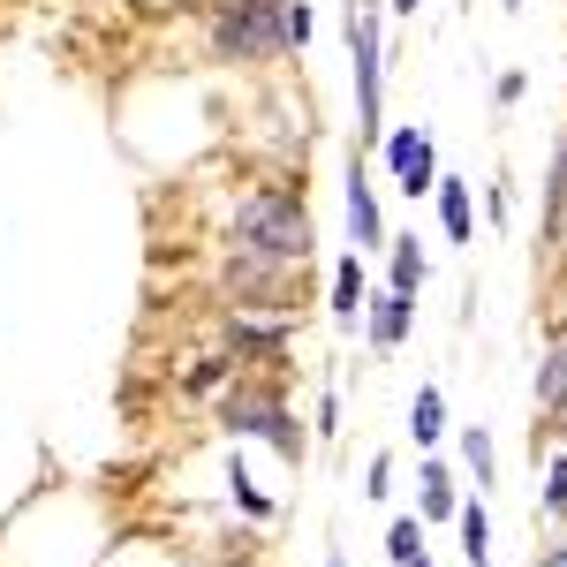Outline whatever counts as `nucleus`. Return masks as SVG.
Returning <instances> with one entry per match:
<instances>
[{
    "label": "nucleus",
    "mask_w": 567,
    "mask_h": 567,
    "mask_svg": "<svg viewBox=\"0 0 567 567\" xmlns=\"http://www.w3.org/2000/svg\"><path fill=\"white\" fill-rule=\"evenodd\" d=\"M386 288H401V296H424V288H432V250H424V235H386Z\"/></svg>",
    "instance_id": "13"
},
{
    "label": "nucleus",
    "mask_w": 567,
    "mask_h": 567,
    "mask_svg": "<svg viewBox=\"0 0 567 567\" xmlns=\"http://www.w3.org/2000/svg\"><path fill=\"white\" fill-rule=\"evenodd\" d=\"M454 507H462V477H454V462L424 454V470H416V523L439 529V523H454Z\"/></svg>",
    "instance_id": "11"
},
{
    "label": "nucleus",
    "mask_w": 567,
    "mask_h": 567,
    "mask_svg": "<svg viewBox=\"0 0 567 567\" xmlns=\"http://www.w3.org/2000/svg\"><path fill=\"white\" fill-rule=\"evenodd\" d=\"M227 499H235V507H243V515H250V523H272V499H265L258 484H250V470H243V462H235V470H227Z\"/></svg>",
    "instance_id": "19"
},
{
    "label": "nucleus",
    "mask_w": 567,
    "mask_h": 567,
    "mask_svg": "<svg viewBox=\"0 0 567 567\" xmlns=\"http://www.w3.org/2000/svg\"><path fill=\"white\" fill-rule=\"evenodd\" d=\"M379 159H386V182L401 189V197H432L439 189V144H432V130L424 122H393L386 130V144H379Z\"/></svg>",
    "instance_id": "6"
},
{
    "label": "nucleus",
    "mask_w": 567,
    "mask_h": 567,
    "mask_svg": "<svg viewBox=\"0 0 567 567\" xmlns=\"http://www.w3.org/2000/svg\"><path fill=\"white\" fill-rule=\"evenodd\" d=\"M310 439H341V401H333V386L318 393V424H310Z\"/></svg>",
    "instance_id": "23"
},
{
    "label": "nucleus",
    "mask_w": 567,
    "mask_h": 567,
    "mask_svg": "<svg viewBox=\"0 0 567 567\" xmlns=\"http://www.w3.org/2000/svg\"><path fill=\"white\" fill-rule=\"evenodd\" d=\"M523 91H529V76H523V69H507V76L492 84V99H499V106H523Z\"/></svg>",
    "instance_id": "25"
},
{
    "label": "nucleus",
    "mask_w": 567,
    "mask_h": 567,
    "mask_svg": "<svg viewBox=\"0 0 567 567\" xmlns=\"http://www.w3.org/2000/svg\"><path fill=\"white\" fill-rule=\"evenodd\" d=\"M454 446H462V477L492 492V477H499V446H492V432H484V424H462Z\"/></svg>",
    "instance_id": "17"
},
{
    "label": "nucleus",
    "mask_w": 567,
    "mask_h": 567,
    "mask_svg": "<svg viewBox=\"0 0 567 567\" xmlns=\"http://www.w3.org/2000/svg\"><path fill=\"white\" fill-rule=\"evenodd\" d=\"M219 567H250V560H219Z\"/></svg>",
    "instance_id": "32"
},
{
    "label": "nucleus",
    "mask_w": 567,
    "mask_h": 567,
    "mask_svg": "<svg viewBox=\"0 0 567 567\" xmlns=\"http://www.w3.org/2000/svg\"><path fill=\"white\" fill-rule=\"evenodd\" d=\"M454 529H462V560L470 567L492 560V515H484V499H462L454 507Z\"/></svg>",
    "instance_id": "18"
},
{
    "label": "nucleus",
    "mask_w": 567,
    "mask_h": 567,
    "mask_svg": "<svg viewBox=\"0 0 567 567\" xmlns=\"http://www.w3.org/2000/svg\"><path fill=\"white\" fill-rule=\"evenodd\" d=\"M386 0H349L341 8V31H349V69H355V152L371 159L386 144Z\"/></svg>",
    "instance_id": "4"
},
{
    "label": "nucleus",
    "mask_w": 567,
    "mask_h": 567,
    "mask_svg": "<svg viewBox=\"0 0 567 567\" xmlns=\"http://www.w3.org/2000/svg\"><path fill=\"white\" fill-rule=\"evenodd\" d=\"M363 167H371V159L349 152V243L363 258H379V250H386V213H379V189H371Z\"/></svg>",
    "instance_id": "9"
},
{
    "label": "nucleus",
    "mask_w": 567,
    "mask_h": 567,
    "mask_svg": "<svg viewBox=\"0 0 567 567\" xmlns=\"http://www.w3.org/2000/svg\"><path fill=\"white\" fill-rule=\"evenodd\" d=\"M416 333V296H401V288H371L363 296V341H371V355H393L401 341Z\"/></svg>",
    "instance_id": "8"
},
{
    "label": "nucleus",
    "mask_w": 567,
    "mask_h": 567,
    "mask_svg": "<svg viewBox=\"0 0 567 567\" xmlns=\"http://www.w3.org/2000/svg\"><path fill=\"white\" fill-rule=\"evenodd\" d=\"M416 553H424V523H416V515H401V523L386 529V560H416Z\"/></svg>",
    "instance_id": "20"
},
{
    "label": "nucleus",
    "mask_w": 567,
    "mask_h": 567,
    "mask_svg": "<svg viewBox=\"0 0 567 567\" xmlns=\"http://www.w3.org/2000/svg\"><path fill=\"white\" fill-rule=\"evenodd\" d=\"M432 205H439V227H446V243H477V189H470L462 175H439Z\"/></svg>",
    "instance_id": "14"
},
{
    "label": "nucleus",
    "mask_w": 567,
    "mask_h": 567,
    "mask_svg": "<svg viewBox=\"0 0 567 567\" xmlns=\"http://www.w3.org/2000/svg\"><path fill=\"white\" fill-rule=\"evenodd\" d=\"M205 53L227 69H272L288 61V0H205Z\"/></svg>",
    "instance_id": "3"
},
{
    "label": "nucleus",
    "mask_w": 567,
    "mask_h": 567,
    "mask_svg": "<svg viewBox=\"0 0 567 567\" xmlns=\"http://www.w3.org/2000/svg\"><path fill=\"white\" fill-rule=\"evenodd\" d=\"M393 492V454H371L363 462V499H386Z\"/></svg>",
    "instance_id": "22"
},
{
    "label": "nucleus",
    "mask_w": 567,
    "mask_h": 567,
    "mask_svg": "<svg viewBox=\"0 0 567 567\" xmlns=\"http://www.w3.org/2000/svg\"><path fill=\"white\" fill-rule=\"evenodd\" d=\"M446 432H454V424H446V393H439L432 379H424V386H416V401H409V439H416V446L432 454V446H439Z\"/></svg>",
    "instance_id": "15"
},
{
    "label": "nucleus",
    "mask_w": 567,
    "mask_h": 567,
    "mask_svg": "<svg viewBox=\"0 0 567 567\" xmlns=\"http://www.w3.org/2000/svg\"><path fill=\"white\" fill-rule=\"evenodd\" d=\"M545 213H553V219L567 213V130H560V144H553V175H545Z\"/></svg>",
    "instance_id": "21"
},
{
    "label": "nucleus",
    "mask_w": 567,
    "mask_h": 567,
    "mask_svg": "<svg viewBox=\"0 0 567 567\" xmlns=\"http://www.w3.org/2000/svg\"><path fill=\"white\" fill-rule=\"evenodd\" d=\"M393 567H432V553H416V560H393Z\"/></svg>",
    "instance_id": "29"
},
{
    "label": "nucleus",
    "mask_w": 567,
    "mask_h": 567,
    "mask_svg": "<svg viewBox=\"0 0 567 567\" xmlns=\"http://www.w3.org/2000/svg\"><path fill=\"white\" fill-rule=\"evenodd\" d=\"M326 567H349V560H341V553H333V560H326Z\"/></svg>",
    "instance_id": "31"
},
{
    "label": "nucleus",
    "mask_w": 567,
    "mask_h": 567,
    "mask_svg": "<svg viewBox=\"0 0 567 567\" xmlns=\"http://www.w3.org/2000/svg\"><path fill=\"white\" fill-rule=\"evenodd\" d=\"M219 432H227V439H265L288 470H303L310 446H318V439L303 432V416H296L288 386H280L265 363H258V371H235V379L219 386Z\"/></svg>",
    "instance_id": "2"
},
{
    "label": "nucleus",
    "mask_w": 567,
    "mask_h": 567,
    "mask_svg": "<svg viewBox=\"0 0 567 567\" xmlns=\"http://www.w3.org/2000/svg\"><path fill=\"white\" fill-rule=\"evenodd\" d=\"M484 213H492V227H507V189L499 182H484Z\"/></svg>",
    "instance_id": "26"
},
{
    "label": "nucleus",
    "mask_w": 567,
    "mask_h": 567,
    "mask_svg": "<svg viewBox=\"0 0 567 567\" xmlns=\"http://www.w3.org/2000/svg\"><path fill=\"white\" fill-rule=\"evenodd\" d=\"M499 8H507V16H515V8H529V0H499Z\"/></svg>",
    "instance_id": "30"
},
{
    "label": "nucleus",
    "mask_w": 567,
    "mask_h": 567,
    "mask_svg": "<svg viewBox=\"0 0 567 567\" xmlns=\"http://www.w3.org/2000/svg\"><path fill=\"white\" fill-rule=\"evenodd\" d=\"M303 272L310 265H280V258H258V250H235V243H227L213 288H219V303H235V310H272V318H288Z\"/></svg>",
    "instance_id": "5"
},
{
    "label": "nucleus",
    "mask_w": 567,
    "mask_h": 567,
    "mask_svg": "<svg viewBox=\"0 0 567 567\" xmlns=\"http://www.w3.org/2000/svg\"><path fill=\"white\" fill-rule=\"evenodd\" d=\"M529 393H537V432H567V333H560L545 355H537V379H529ZM537 432H529V439H537Z\"/></svg>",
    "instance_id": "10"
},
{
    "label": "nucleus",
    "mask_w": 567,
    "mask_h": 567,
    "mask_svg": "<svg viewBox=\"0 0 567 567\" xmlns=\"http://www.w3.org/2000/svg\"><path fill=\"white\" fill-rule=\"evenodd\" d=\"M227 243L235 250H258L280 265H310L318 258V219H310L303 189L288 182H250L235 205H227Z\"/></svg>",
    "instance_id": "1"
},
{
    "label": "nucleus",
    "mask_w": 567,
    "mask_h": 567,
    "mask_svg": "<svg viewBox=\"0 0 567 567\" xmlns=\"http://www.w3.org/2000/svg\"><path fill=\"white\" fill-rule=\"evenodd\" d=\"M537 523L567 529V446H553V462H537Z\"/></svg>",
    "instance_id": "16"
},
{
    "label": "nucleus",
    "mask_w": 567,
    "mask_h": 567,
    "mask_svg": "<svg viewBox=\"0 0 567 567\" xmlns=\"http://www.w3.org/2000/svg\"><path fill=\"white\" fill-rule=\"evenodd\" d=\"M310 31H318V16H310V0H288V39L310 45Z\"/></svg>",
    "instance_id": "24"
},
{
    "label": "nucleus",
    "mask_w": 567,
    "mask_h": 567,
    "mask_svg": "<svg viewBox=\"0 0 567 567\" xmlns=\"http://www.w3.org/2000/svg\"><path fill=\"white\" fill-rule=\"evenodd\" d=\"M386 8H393V16H416V8H424V0H386Z\"/></svg>",
    "instance_id": "28"
},
{
    "label": "nucleus",
    "mask_w": 567,
    "mask_h": 567,
    "mask_svg": "<svg viewBox=\"0 0 567 567\" xmlns=\"http://www.w3.org/2000/svg\"><path fill=\"white\" fill-rule=\"evenodd\" d=\"M363 296H371V280H363V250L349 258H333V288H326V310H333V326H363Z\"/></svg>",
    "instance_id": "12"
},
{
    "label": "nucleus",
    "mask_w": 567,
    "mask_h": 567,
    "mask_svg": "<svg viewBox=\"0 0 567 567\" xmlns=\"http://www.w3.org/2000/svg\"><path fill=\"white\" fill-rule=\"evenodd\" d=\"M477 567H492V560H477Z\"/></svg>",
    "instance_id": "33"
},
{
    "label": "nucleus",
    "mask_w": 567,
    "mask_h": 567,
    "mask_svg": "<svg viewBox=\"0 0 567 567\" xmlns=\"http://www.w3.org/2000/svg\"><path fill=\"white\" fill-rule=\"evenodd\" d=\"M537 567H567V529L553 537V545H537Z\"/></svg>",
    "instance_id": "27"
},
{
    "label": "nucleus",
    "mask_w": 567,
    "mask_h": 567,
    "mask_svg": "<svg viewBox=\"0 0 567 567\" xmlns=\"http://www.w3.org/2000/svg\"><path fill=\"white\" fill-rule=\"evenodd\" d=\"M219 341H227V355H235L243 371H258V363H288V318L227 310V318H219Z\"/></svg>",
    "instance_id": "7"
}]
</instances>
